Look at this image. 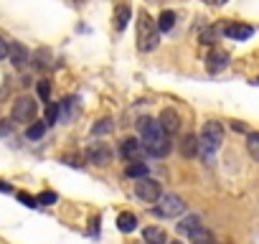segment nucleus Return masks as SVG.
<instances>
[{"mask_svg":"<svg viewBox=\"0 0 259 244\" xmlns=\"http://www.w3.org/2000/svg\"><path fill=\"white\" fill-rule=\"evenodd\" d=\"M135 128H138V133L143 135V145H145V150H148V155H153V158H165L168 153H170V135L163 130V125L160 122H155V119H150V117H140L138 122H135Z\"/></svg>","mask_w":259,"mask_h":244,"instance_id":"obj_1","label":"nucleus"},{"mask_svg":"<svg viewBox=\"0 0 259 244\" xmlns=\"http://www.w3.org/2000/svg\"><path fill=\"white\" fill-rule=\"evenodd\" d=\"M221 143H224V128H221V122H213V119L206 122L203 130H201V140H198V145H201V153L198 155H203L206 163L211 166L216 150L221 148Z\"/></svg>","mask_w":259,"mask_h":244,"instance_id":"obj_2","label":"nucleus"},{"mask_svg":"<svg viewBox=\"0 0 259 244\" xmlns=\"http://www.w3.org/2000/svg\"><path fill=\"white\" fill-rule=\"evenodd\" d=\"M160 44V28H158V21H153L145 11H140V21H138V49L143 54L158 49Z\"/></svg>","mask_w":259,"mask_h":244,"instance_id":"obj_3","label":"nucleus"},{"mask_svg":"<svg viewBox=\"0 0 259 244\" xmlns=\"http://www.w3.org/2000/svg\"><path fill=\"white\" fill-rule=\"evenodd\" d=\"M183 211H186V204H183V198L176 196V193H163L160 201H158V206L153 209V214L160 216V219H176V216H181Z\"/></svg>","mask_w":259,"mask_h":244,"instance_id":"obj_4","label":"nucleus"},{"mask_svg":"<svg viewBox=\"0 0 259 244\" xmlns=\"http://www.w3.org/2000/svg\"><path fill=\"white\" fill-rule=\"evenodd\" d=\"M135 193H138V198H143L145 204H155V201H160V183L158 181H153V178H138V186H135Z\"/></svg>","mask_w":259,"mask_h":244,"instance_id":"obj_5","label":"nucleus"},{"mask_svg":"<svg viewBox=\"0 0 259 244\" xmlns=\"http://www.w3.org/2000/svg\"><path fill=\"white\" fill-rule=\"evenodd\" d=\"M145 153H148V150H145L143 140H138V138H127V140H122V145H119V155H122L124 160H130V163L143 160Z\"/></svg>","mask_w":259,"mask_h":244,"instance_id":"obj_6","label":"nucleus"},{"mask_svg":"<svg viewBox=\"0 0 259 244\" xmlns=\"http://www.w3.org/2000/svg\"><path fill=\"white\" fill-rule=\"evenodd\" d=\"M36 102L31 99V97H18L16 102H13V119L16 122H33V117H36Z\"/></svg>","mask_w":259,"mask_h":244,"instance_id":"obj_7","label":"nucleus"},{"mask_svg":"<svg viewBox=\"0 0 259 244\" xmlns=\"http://www.w3.org/2000/svg\"><path fill=\"white\" fill-rule=\"evenodd\" d=\"M87 160L94 166H109L112 163V150L107 148V143H92L87 148Z\"/></svg>","mask_w":259,"mask_h":244,"instance_id":"obj_8","label":"nucleus"},{"mask_svg":"<svg viewBox=\"0 0 259 244\" xmlns=\"http://www.w3.org/2000/svg\"><path fill=\"white\" fill-rule=\"evenodd\" d=\"M221 33H224L226 38H231V41H246V38L254 36V28L246 26V23H226V26L221 28Z\"/></svg>","mask_w":259,"mask_h":244,"instance_id":"obj_9","label":"nucleus"},{"mask_svg":"<svg viewBox=\"0 0 259 244\" xmlns=\"http://www.w3.org/2000/svg\"><path fill=\"white\" fill-rule=\"evenodd\" d=\"M8 56H11V61H13V66H16V69H23V66L31 61L28 49H26L23 44H18V41L8 44Z\"/></svg>","mask_w":259,"mask_h":244,"instance_id":"obj_10","label":"nucleus"},{"mask_svg":"<svg viewBox=\"0 0 259 244\" xmlns=\"http://www.w3.org/2000/svg\"><path fill=\"white\" fill-rule=\"evenodd\" d=\"M158 122L163 125V130H165L168 135H176V133L181 130V117H178V112H176V109H163Z\"/></svg>","mask_w":259,"mask_h":244,"instance_id":"obj_11","label":"nucleus"},{"mask_svg":"<svg viewBox=\"0 0 259 244\" xmlns=\"http://www.w3.org/2000/svg\"><path fill=\"white\" fill-rule=\"evenodd\" d=\"M76 114H79V99H76V97H66V99L59 104V119L69 125Z\"/></svg>","mask_w":259,"mask_h":244,"instance_id":"obj_12","label":"nucleus"},{"mask_svg":"<svg viewBox=\"0 0 259 244\" xmlns=\"http://www.w3.org/2000/svg\"><path fill=\"white\" fill-rule=\"evenodd\" d=\"M206 61H208V64H206V69H208L211 74H216V71L226 69V64H229V54H226V51L213 49V51L208 54V59H206Z\"/></svg>","mask_w":259,"mask_h":244,"instance_id":"obj_13","label":"nucleus"},{"mask_svg":"<svg viewBox=\"0 0 259 244\" xmlns=\"http://www.w3.org/2000/svg\"><path fill=\"white\" fill-rule=\"evenodd\" d=\"M198 153H201L198 138H196V135H186L183 143H181V155H183V158H196Z\"/></svg>","mask_w":259,"mask_h":244,"instance_id":"obj_14","label":"nucleus"},{"mask_svg":"<svg viewBox=\"0 0 259 244\" xmlns=\"http://www.w3.org/2000/svg\"><path fill=\"white\" fill-rule=\"evenodd\" d=\"M143 236H145V244H168V236L160 226H148Z\"/></svg>","mask_w":259,"mask_h":244,"instance_id":"obj_15","label":"nucleus"},{"mask_svg":"<svg viewBox=\"0 0 259 244\" xmlns=\"http://www.w3.org/2000/svg\"><path fill=\"white\" fill-rule=\"evenodd\" d=\"M135 226H138V219H135V214L122 211V214L117 216V229H119V231L130 234V231H135Z\"/></svg>","mask_w":259,"mask_h":244,"instance_id":"obj_16","label":"nucleus"},{"mask_svg":"<svg viewBox=\"0 0 259 244\" xmlns=\"http://www.w3.org/2000/svg\"><path fill=\"white\" fill-rule=\"evenodd\" d=\"M188 239H191L193 244H216V241H213V234H211L206 226H198V229H193V231L188 234Z\"/></svg>","mask_w":259,"mask_h":244,"instance_id":"obj_17","label":"nucleus"},{"mask_svg":"<svg viewBox=\"0 0 259 244\" xmlns=\"http://www.w3.org/2000/svg\"><path fill=\"white\" fill-rule=\"evenodd\" d=\"M198 226H203V224H201V216L191 214V216H186V219L178 224V234H186V236H188V234H191L193 229H198Z\"/></svg>","mask_w":259,"mask_h":244,"instance_id":"obj_18","label":"nucleus"},{"mask_svg":"<svg viewBox=\"0 0 259 244\" xmlns=\"http://www.w3.org/2000/svg\"><path fill=\"white\" fill-rule=\"evenodd\" d=\"M124 176H130V178H145V176H148V166H145L143 160L130 163V166L124 168Z\"/></svg>","mask_w":259,"mask_h":244,"instance_id":"obj_19","label":"nucleus"},{"mask_svg":"<svg viewBox=\"0 0 259 244\" xmlns=\"http://www.w3.org/2000/svg\"><path fill=\"white\" fill-rule=\"evenodd\" d=\"M127 21H130V8L127 6H119L117 13H114V28L117 31H124L127 28Z\"/></svg>","mask_w":259,"mask_h":244,"instance_id":"obj_20","label":"nucleus"},{"mask_svg":"<svg viewBox=\"0 0 259 244\" xmlns=\"http://www.w3.org/2000/svg\"><path fill=\"white\" fill-rule=\"evenodd\" d=\"M246 150H249V155L259 163V133H249V135H246Z\"/></svg>","mask_w":259,"mask_h":244,"instance_id":"obj_21","label":"nucleus"},{"mask_svg":"<svg viewBox=\"0 0 259 244\" xmlns=\"http://www.w3.org/2000/svg\"><path fill=\"white\" fill-rule=\"evenodd\" d=\"M44 133H46V122H33V125L26 130V138L28 140H41Z\"/></svg>","mask_w":259,"mask_h":244,"instance_id":"obj_22","label":"nucleus"},{"mask_svg":"<svg viewBox=\"0 0 259 244\" xmlns=\"http://www.w3.org/2000/svg\"><path fill=\"white\" fill-rule=\"evenodd\" d=\"M173 23H176V13H173V11H163L160 18H158V28H160V31H170Z\"/></svg>","mask_w":259,"mask_h":244,"instance_id":"obj_23","label":"nucleus"},{"mask_svg":"<svg viewBox=\"0 0 259 244\" xmlns=\"http://www.w3.org/2000/svg\"><path fill=\"white\" fill-rule=\"evenodd\" d=\"M114 130V125H112V119H99L97 125L92 128V135H109Z\"/></svg>","mask_w":259,"mask_h":244,"instance_id":"obj_24","label":"nucleus"},{"mask_svg":"<svg viewBox=\"0 0 259 244\" xmlns=\"http://www.w3.org/2000/svg\"><path fill=\"white\" fill-rule=\"evenodd\" d=\"M216 38H219V28H203L201 31V44L211 46V44H216Z\"/></svg>","mask_w":259,"mask_h":244,"instance_id":"obj_25","label":"nucleus"},{"mask_svg":"<svg viewBox=\"0 0 259 244\" xmlns=\"http://www.w3.org/2000/svg\"><path fill=\"white\" fill-rule=\"evenodd\" d=\"M49 64H51V54H49L46 49L36 51V66H38V69H49Z\"/></svg>","mask_w":259,"mask_h":244,"instance_id":"obj_26","label":"nucleus"},{"mask_svg":"<svg viewBox=\"0 0 259 244\" xmlns=\"http://www.w3.org/2000/svg\"><path fill=\"white\" fill-rule=\"evenodd\" d=\"M54 122H59V107L49 104L46 107V125H54Z\"/></svg>","mask_w":259,"mask_h":244,"instance_id":"obj_27","label":"nucleus"},{"mask_svg":"<svg viewBox=\"0 0 259 244\" xmlns=\"http://www.w3.org/2000/svg\"><path fill=\"white\" fill-rule=\"evenodd\" d=\"M38 97H41L44 102L51 99V84H49V82H38Z\"/></svg>","mask_w":259,"mask_h":244,"instance_id":"obj_28","label":"nucleus"},{"mask_svg":"<svg viewBox=\"0 0 259 244\" xmlns=\"http://www.w3.org/2000/svg\"><path fill=\"white\" fill-rule=\"evenodd\" d=\"M38 204H41V206H51V204H56V193H54V191H44V193L38 196Z\"/></svg>","mask_w":259,"mask_h":244,"instance_id":"obj_29","label":"nucleus"},{"mask_svg":"<svg viewBox=\"0 0 259 244\" xmlns=\"http://www.w3.org/2000/svg\"><path fill=\"white\" fill-rule=\"evenodd\" d=\"M18 198H21L26 206H38V198H33V196H28V193H23V191L18 193Z\"/></svg>","mask_w":259,"mask_h":244,"instance_id":"obj_30","label":"nucleus"},{"mask_svg":"<svg viewBox=\"0 0 259 244\" xmlns=\"http://www.w3.org/2000/svg\"><path fill=\"white\" fill-rule=\"evenodd\" d=\"M6 56H8V44L0 38V59H6Z\"/></svg>","mask_w":259,"mask_h":244,"instance_id":"obj_31","label":"nucleus"},{"mask_svg":"<svg viewBox=\"0 0 259 244\" xmlns=\"http://www.w3.org/2000/svg\"><path fill=\"white\" fill-rule=\"evenodd\" d=\"M234 130L236 133H246V125H244V122H234Z\"/></svg>","mask_w":259,"mask_h":244,"instance_id":"obj_32","label":"nucleus"},{"mask_svg":"<svg viewBox=\"0 0 259 244\" xmlns=\"http://www.w3.org/2000/svg\"><path fill=\"white\" fill-rule=\"evenodd\" d=\"M203 3H206V6H224L226 0H203Z\"/></svg>","mask_w":259,"mask_h":244,"instance_id":"obj_33","label":"nucleus"},{"mask_svg":"<svg viewBox=\"0 0 259 244\" xmlns=\"http://www.w3.org/2000/svg\"><path fill=\"white\" fill-rule=\"evenodd\" d=\"M170 244H181V241H170Z\"/></svg>","mask_w":259,"mask_h":244,"instance_id":"obj_34","label":"nucleus"},{"mask_svg":"<svg viewBox=\"0 0 259 244\" xmlns=\"http://www.w3.org/2000/svg\"><path fill=\"white\" fill-rule=\"evenodd\" d=\"M254 84H259V79H256V82H254Z\"/></svg>","mask_w":259,"mask_h":244,"instance_id":"obj_35","label":"nucleus"},{"mask_svg":"<svg viewBox=\"0 0 259 244\" xmlns=\"http://www.w3.org/2000/svg\"><path fill=\"white\" fill-rule=\"evenodd\" d=\"M79 3H81V0H79Z\"/></svg>","mask_w":259,"mask_h":244,"instance_id":"obj_36","label":"nucleus"}]
</instances>
